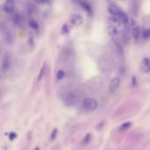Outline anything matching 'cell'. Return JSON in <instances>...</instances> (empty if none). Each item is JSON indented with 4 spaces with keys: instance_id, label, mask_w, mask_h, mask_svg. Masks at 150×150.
I'll use <instances>...</instances> for the list:
<instances>
[{
    "instance_id": "9c48e42d",
    "label": "cell",
    "mask_w": 150,
    "mask_h": 150,
    "mask_svg": "<svg viewBox=\"0 0 150 150\" xmlns=\"http://www.w3.org/2000/svg\"><path fill=\"white\" fill-rule=\"evenodd\" d=\"M10 66H11V60H10L9 55L6 54V55H4V57L2 61V69L4 71H7L9 69Z\"/></svg>"
},
{
    "instance_id": "d4e9b609",
    "label": "cell",
    "mask_w": 150,
    "mask_h": 150,
    "mask_svg": "<svg viewBox=\"0 0 150 150\" xmlns=\"http://www.w3.org/2000/svg\"><path fill=\"white\" fill-rule=\"evenodd\" d=\"M71 1H72V2H78L79 0H71Z\"/></svg>"
},
{
    "instance_id": "6da1fadb",
    "label": "cell",
    "mask_w": 150,
    "mask_h": 150,
    "mask_svg": "<svg viewBox=\"0 0 150 150\" xmlns=\"http://www.w3.org/2000/svg\"><path fill=\"white\" fill-rule=\"evenodd\" d=\"M110 34L112 37L113 42L116 46V48H117L119 54H123V45H122V38H121L120 33L117 31L116 28L112 27V28H110Z\"/></svg>"
},
{
    "instance_id": "8992f818",
    "label": "cell",
    "mask_w": 150,
    "mask_h": 150,
    "mask_svg": "<svg viewBox=\"0 0 150 150\" xmlns=\"http://www.w3.org/2000/svg\"><path fill=\"white\" fill-rule=\"evenodd\" d=\"M15 9V3L13 0H6L4 4V11L7 13H11Z\"/></svg>"
},
{
    "instance_id": "3957f363",
    "label": "cell",
    "mask_w": 150,
    "mask_h": 150,
    "mask_svg": "<svg viewBox=\"0 0 150 150\" xmlns=\"http://www.w3.org/2000/svg\"><path fill=\"white\" fill-rule=\"evenodd\" d=\"M83 107L88 111H94L98 107V101L92 98H87L83 100Z\"/></svg>"
},
{
    "instance_id": "e0dca14e",
    "label": "cell",
    "mask_w": 150,
    "mask_h": 150,
    "mask_svg": "<svg viewBox=\"0 0 150 150\" xmlns=\"http://www.w3.org/2000/svg\"><path fill=\"white\" fill-rule=\"evenodd\" d=\"M142 36L145 40H149L150 37V30L149 28H146L143 30V33H142Z\"/></svg>"
},
{
    "instance_id": "30bf717a",
    "label": "cell",
    "mask_w": 150,
    "mask_h": 150,
    "mask_svg": "<svg viewBox=\"0 0 150 150\" xmlns=\"http://www.w3.org/2000/svg\"><path fill=\"white\" fill-rule=\"evenodd\" d=\"M117 18L119 19V21H120V23H123V24H127L128 21H129L128 16H127L125 12H123V11H121V12L117 16Z\"/></svg>"
},
{
    "instance_id": "d6986e66",
    "label": "cell",
    "mask_w": 150,
    "mask_h": 150,
    "mask_svg": "<svg viewBox=\"0 0 150 150\" xmlns=\"http://www.w3.org/2000/svg\"><path fill=\"white\" fill-rule=\"evenodd\" d=\"M69 29L68 25L66 24L63 25L62 28V34H67V33H69Z\"/></svg>"
},
{
    "instance_id": "9a60e30c",
    "label": "cell",
    "mask_w": 150,
    "mask_h": 150,
    "mask_svg": "<svg viewBox=\"0 0 150 150\" xmlns=\"http://www.w3.org/2000/svg\"><path fill=\"white\" fill-rule=\"evenodd\" d=\"M46 67H47V65H46V63H44L43 66H42V68H41V69H40V71L39 76H38V80L39 81H40L42 79V77H43V76L45 74V71H46Z\"/></svg>"
},
{
    "instance_id": "44dd1931",
    "label": "cell",
    "mask_w": 150,
    "mask_h": 150,
    "mask_svg": "<svg viewBox=\"0 0 150 150\" xmlns=\"http://www.w3.org/2000/svg\"><path fill=\"white\" fill-rule=\"evenodd\" d=\"M18 137V135L15 134V133H10V134H9V139L11 140V141H13L14 139H16Z\"/></svg>"
},
{
    "instance_id": "ac0fdd59",
    "label": "cell",
    "mask_w": 150,
    "mask_h": 150,
    "mask_svg": "<svg viewBox=\"0 0 150 150\" xmlns=\"http://www.w3.org/2000/svg\"><path fill=\"white\" fill-rule=\"evenodd\" d=\"M64 76H65V72L63 70H62V69L59 70L57 72V74H56V79L57 80H62Z\"/></svg>"
},
{
    "instance_id": "7a4b0ae2",
    "label": "cell",
    "mask_w": 150,
    "mask_h": 150,
    "mask_svg": "<svg viewBox=\"0 0 150 150\" xmlns=\"http://www.w3.org/2000/svg\"><path fill=\"white\" fill-rule=\"evenodd\" d=\"M63 101L64 104L68 106L75 105L77 103V96L74 92H68L64 95Z\"/></svg>"
},
{
    "instance_id": "cb8c5ba5",
    "label": "cell",
    "mask_w": 150,
    "mask_h": 150,
    "mask_svg": "<svg viewBox=\"0 0 150 150\" xmlns=\"http://www.w3.org/2000/svg\"><path fill=\"white\" fill-rule=\"evenodd\" d=\"M133 85H134V86L136 85V78H135V76L133 77Z\"/></svg>"
},
{
    "instance_id": "8fae6325",
    "label": "cell",
    "mask_w": 150,
    "mask_h": 150,
    "mask_svg": "<svg viewBox=\"0 0 150 150\" xmlns=\"http://www.w3.org/2000/svg\"><path fill=\"white\" fill-rule=\"evenodd\" d=\"M132 34H133V37L135 40H138L139 38H140V35H141V30H140V27L139 26H134V29H133V32H132Z\"/></svg>"
},
{
    "instance_id": "7402d4cb",
    "label": "cell",
    "mask_w": 150,
    "mask_h": 150,
    "mask_svg": "<svg viewBox=\"0 0 150 150\" xmlns=\"http://www.w3.org/2000/svg\"><path fill=\"white\" fill-rule=\"evenodd\" d=\"M90 140H91V134H88L85 136L84 140H83V143H84V144H86V143H89Z\"/></svg>"
},
{
    "instance_id": "7c38bea8",
    "label": "cell",
    "mask_w": 150,
    "mask_h": 150,
    "mask_svg": "<svg viewBox=\"0 0 150 150\" xmlns=\"http://www.w3.org/2000/svg\"><path fill=\"white\" fill-rule=\"evenodd\" d=\"M79 2V4H80V5L86 11H88L90 14H91L92 13V11H91V5L88 4V3H86V2H84V1H78Z\"/></svg>"
},
{
    "instance_id": "2e32d148",
    "label": "cell",
    "mask_w": 150,
    "mask_h": 150,
    "mask_svg": "<svg viewBox=\"0 0 150 150\" xmlns=\"http://www.w3.org/2000/svg\"><path fill=\"white\" fill-rule=\"evenodd\" d=\"M21 22V17L18 13L15 14L14 17H13V23L15 25H19V23Z\"/></svg>"
},
{
    "instance_id": "ffe728a7",
    "label": "cell",
    "mask_w": 150,
    "mask_h": 150,
    "mask_svg": "<svg viewBox=\"0 0 150 150\" xmlns=\"http://www.w3.org/2000/svg\"><path fill=\"white\" fill-rule=\"evenodd\" d=\"M57 133H58L57 128H54V131H53L52 134H51V141H54V140L55 139V137H56V135H57Z\"/></svg>"
},
{
    "instance_id": "277c9868",
    "label": "cell",
    "mask_w": 150,
    "mask_h": 150,
    "mask_svg": "<svg viewBox=\"0 0 150 150\" xmlns=\"http://www.w3.org/2000/svg\"><path fill=\"white\" fill-rule=\"evenodd\" d=\"M120 77H114L111 81V83H110V87H109L110 91L112 93H115L118 91V89L120 87Z\"/></svg>"
},
{
    "instance_id": "5bb4252c",
    "label": "cell",
    "mask_w": 150,
    "mask_h": 150,
    "mask_svg": "<svg viewBox=\"0 0 150 150\" xmlns=\"http://www.w3.org/2000/svg\"><path fill=\"white\" fill-rule=\"evenodd\" d=\"M29 26L33 29H38L39 28V24L36 20L34 19H31L29 21Z\"/></svg>"
},
{
    "instance_id": "5b68a950",
    "label": "cell",
    "mask_w": 150,
    "mask_h": 150,
    "mask_svg": "<svg viewBox=\"0 0 150 150\" xmlns=\"http://www.w3.org/2000/svg\"><path fill=\"white\" fill-rule=\"evenodd\" d=\"M141 71L142 73L148 74L150 71V62L149 59L148 57L143 58V60L142 61V64H141Z\"/></svg>"
},
{
    "instance_id": "52a82bcc",
    "label": "cell",
    "mask_w": 150,
    "mask_h": 150,
    "mask_svg": "<svg viewBox=\"0 0 150 150\" xmlns=\"http://www.w3.org/2000/svg\"><path fill=\"white\" fill-rule=\"evenodd\" d=\"M83 18L78 14H74L70 18V23L74 26H79V25H81L83 24Z\"/></svg>"
},
{
    "instance_id": "4fadbf2b",
    "label": "cell",
    "mask_w": 150,
    "mask_h": 150,
    "mask_svg": "<svg viewBox=\"0 0 150 150\" xmlns=\"http://www.w3.org/2000/svg\"><path fill=\"white\" fill-rule=\"evenodd\" d=\"M131 126H132V123H131V122H125V123H123V124L120 126V131L127 130V129H129V128H130V127H131Z\"/></svg>"
},
{
    "instance_id": "ba28073f",
    "label": "cell",
    "mask_w": 150,
    "mask_h": 150,
    "mask_svg": "<svg viewBox=\"0 0 150 150\" xmlns=\"http://www.w3.org/2000/svg\"><path fill=\"white\" fill-rule=\"evenodd\" d=\"M108 11H109V12L112 15V16H114V17H117L122 11L120 10V8L118 6V5H116L115 4H111L110 5H109V7H108Z\"/></svg>"
},
{
    "instance_id": "603a6c76",
    "label": "cell",
    "mask_w": 150,
    "mask_h": 150,
    "mask_svg": "<svg viewBox=\"0 0 150 150\" xmlns=\"http://www.w3.org/2000/svg\"><path fill=\"white\" fill-rule=\"evenodd\" d=\"M36 3H38V4H44V3H46L47 0H34Z\"/></svg>"
}]
</instances>
